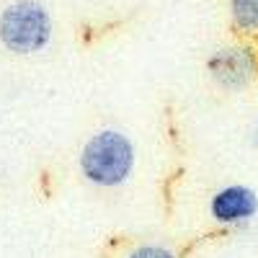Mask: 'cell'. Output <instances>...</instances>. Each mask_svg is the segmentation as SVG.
I'll list each match as a JSON object with an SVG mask.
<instances>
[{
	"instance_id": "cell-2",
	"label": "cell",
	"mask_w": 258,
	"mask_h": 258,
	"mask_svg": "<svg viewBox=\"0 0 258 258\" xmlns=\"http://www.w3.org/2000/svg\"><path fill=\"white\" fill-rule=\"evenodd\" d=\"M52 34V13L39 0H13L0 11V44L13 54L44 52Z\"/></svg>"
},
{
	"instance_id": "cell-4",
	"label": "cell",
	"mask_w": 258,
	"mask_h": 258,
	"mask_svg": "<svg viewBox=\"0 0 258 258\" xmlns=\"http://www.w3.org/2000/svg\"><path fill=\"white\" fill-rule=\"evenodd\" d=\"M258 214V194L250 186L230 183L209 197V217L225 227H245Z\"/></svg>"
},
{
	"instance_id": "cell-6",
	"label": "cell",
	"mask_w": 258,
	"mask_h": 258,
	"mask_svg": "<svg viewBox=\"0 0 258 258\" xmlns=\"http://www.w3.org/2000/svg\"><path fill=\"white\" fill-rule=\"evenodd\" d=\"M126 258H176V253L168 250L165 245H140Z\"/></svg>"
},
{
	"instance_id": "cell-3",
	"label": "cell",
	"mask_w": 258,
	"mask_h": 258,
	"mask_svg": "<svg viewBox=\"0 0 258 258\" xmlns=\"http://www.w3.org/2000/svg\"><path fill=\"white\" fill-rule=\"evenodd\" d=\"M207 73L214 80V85L222 91L238 93L245 91L258 75V59L250 47L243 44H227L214 49L207 59Z\"/></svg>"
},
{
	"instance_id": "cell-1",
	"label": "cell",
	"mask_w": 258,
	"mask_h": 258,
	"mask_svg": "<svg viewBox=\"0 0 258 258\" xmlns=\"http://www.w3.org/2000/svg\"><path fill=\"white\" fill-rule=\"evenodd\" d=\"M135 142L119 129H101L96 132L80 150V173L83 178L101 186V188H116L129 181L135 170Z\"/></svg>"
},
{
	"instance_id": "cell-5",
	"label": "cell",
	"mask_w": 258,
	"mask_h": 258,
	"mask_svg": "<svg viewBox=\"0 0 258 258\" xmlns=\"http://www.w3.org/2000/svg\"><path fill=\"white\" fill-rule=\"evenodd\" d=\"M230 16L240 31H258V0H230Z\"/></svg>"
}]
</instances>
